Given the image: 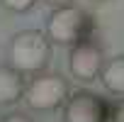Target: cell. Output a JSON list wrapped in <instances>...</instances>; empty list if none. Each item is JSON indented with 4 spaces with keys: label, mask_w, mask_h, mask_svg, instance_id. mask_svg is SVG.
I'll list each match as a JSON object with an SVG mask.
<instances>
[{
    "label": "cell",
    "mask_w": 124,
    "mask_h": 122,
    "mask_svg": "<svg viewBox=\"0 0 124 122\" xmlns=\"http://www.w3.org/2000/svg\"><path fill=\"white\" fill-rule=\"evenodd\" d=\"M24 90H27L24 73H20L10 64L0 66V105L17 103L20 98H24Z\"/></svg>",
    "instance_id": "8992f818"
},
{
    "label": "cell",
    "mask_w": 124,
    "mask_h": 122,
    "mask_svg": "<svg viewBox=\"0 0 124 122\" xmlns=\"http://www.w3.org/2000/svg\"><path fill=\"white\" fill-rule=\"evenodd\" d=\"M109 122H124V100L114 103L109 110Z\"/></svg>",
    "instance_id": "9c48e42d"
},
{
    "label": "cell",
    "mask_w": 124,
    "mask_h": 122,
    "mask_svg": "<svg viewBox=\"0 0 124 122\" xmlns=\"http://www.w3.org/2000/svg\"><path fill=\"white\" fill-rule=\"evenodd\" d=\"M68 95V81L61 73H39L24 90V100L32 110H58L66 105Z\"/></svg>",
    "instance_id": "3957f363"
},
{
    "label": "cell",
    "mask_w": 124,
    "mask_h": 122,
    "mask_svg": "<svg viewBox=\"0 0 124 122\" xmlns=\"http://www.w3.org/2000/svg\"><path fill=\"white\" fill-rule=\"evenodd\" d=\"M0 3H3V8H5V10L22 15V12H29V10L34 8L37 0H0Z\"/></svg>",
    "instance_id": "ba28073f"
},
{
    "label": "cell",
    "mask_w": 124,
    "mask_h": 122,
    "mask_svg": "<svg viewBox=\"0 0 124 122\" xmlns=\"http://www.w3.org/2000/svg\"><path fill=\"white\" fill-rule=\"evenodd\" d=\"M44 3H49V5H54V8H63V5H71L73 0H44Z\"/></svg>",
    "instance_id": "8fae6325"
},
{
    "label": "cell",
    "mask_w": 124,
    "mask_h": 122,
    "mask_svg": "<svg viewBox=\"0 0 124 122\" xmlns=\"http://www.w3.org/2000/svg\"><path fill=\"white\" fill-rule=\"evenodd\" d=\"M102 66H105V51L97 44H93L90 39L71 46V51H68V69H71L73 78H78L83 83H90V81H95L102 73Z\"/></svg>",
    "instance_id": "5b68a950"
},
{
    "label": "cell",
    "mask_w": 124,
    "mask_h": 122,
    "mask_svg": "<svg viewBox=\"0 0 124 122\" xmlns=\"http://www.w3.org/2000/svg\"><path fill=\"white\" fill-rule=\"evenodd\" d=\"M95 3H102V0H95Z\"/></svg>",
    "instance_id": "7c38bea8"
},
{
    "label": "cell",
    "mask_w": 124,
    "mask_h": 122,
    "mask_svg": "<svg viewBox=\"0 0 124 122\" xmlns=\"http://www.w3.org/2000/svg\"><path fill=\"white\" fill-rule=\"evenodd\" d=\"M112 105L93 90H76L63 105V122H109Z\"/></svg>",
    "instance_id": "277c9868"
},
{
    "label": "cell",
    "mask_w": 124,
    "mask_h": 122,
    "mask_svg": "<svg viewBox=\"0 0 124 122\" xmlns=\"http://www.w3.org/2000/svg\"><path fill=\"white\" fill-rule=\"evenodd\" d=\"M0 122H32L24 112H10V115H5V117H0Z\"/></svg>",
    "instance_id": "30bf717a"
},
{
    "label": "cell",
    "mask_w": 124,
    "mask_h": 122,
    "mask_svg": "<svg viewBox=\"0 0 124 122\" xmlns=\"http://www.w3.org/2000/svg\"><path fill=\"white\" fill-rule=\"evenodd\" d=\"M93 32V17L88 10L76 8V5H63V8H54L49 20H46V37L51 44L58 46H76L85 42Z\"/></svg>",
    "instance_id": "7a4b0ae2"
},
{
    "label": "cell",
    "mask_w": 124,
    "mask_h": 122,
    "mask_svg": "<svg viewBox=\"0 0 124 122\" xmlns=\"http://www.w3.org/2000/svg\"><path fill=\"white\" fill-rule=\"evenodd\" d=\"M100 78H102V83L107 86L109 93L124 95V56H114V59L105 61Z\"/></svg>",
    "instance_id": "52a82bcc"
},
{
    "label": "cell",
    "mask_w": 124,
    "mask_h": 122,
    "mask_svg": "<svg viewBox=\"0 0 124 122\" xmlns=\"http://www.w3.org/2000/svg\"><path fill=\"white\" fill-rule=\"evenodd\" d=\"M8 59L20 73H39L51 61V42L41 29H22L10 39Z\"/></svg>",
    "instance_id": "6da1fadb"
}]
</instances>
